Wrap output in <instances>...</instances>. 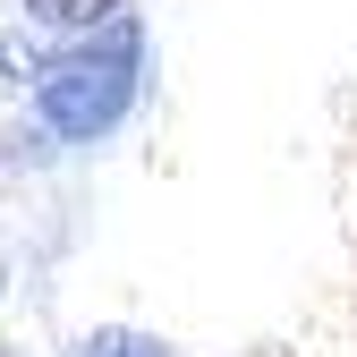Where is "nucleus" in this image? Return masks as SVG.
<instances>
[]
</instances>
